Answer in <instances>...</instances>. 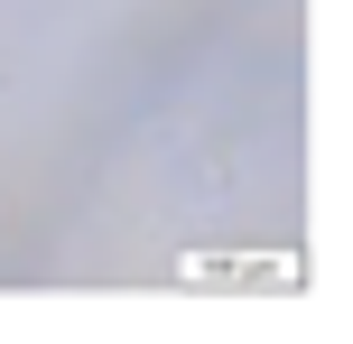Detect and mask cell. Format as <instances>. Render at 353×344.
Masks as SVG:
<instances>
[{
	"label": "cell",
	"mask_w": 353,
	"mask_h": 344,
	"mask_svg": "<svg viewBox=\"0 0 353 344\" xmlns=\"http://www.w3.org/2000/svg\"><path fill=\"white\" fill-rule=\"evenodd\" d=\"M168 279L176 289H214V298H298L307 261H288V252H186Z\"/></svg>",
	"instance_id": "1"
}]
</instances>
